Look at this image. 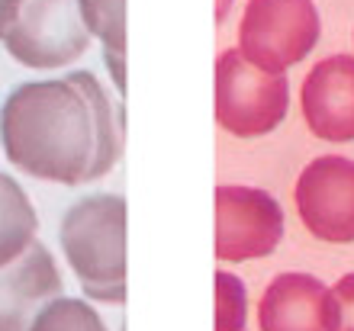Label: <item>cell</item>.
Instances as JSON below:
<instances>
[{"label":"cell","mask_w":354,"mask_h":331,"mask_svg":"<svg viewBox=\"0 0 354 331\" xmlns=\"http://www.w3.org/2000/svg\"><path fill=\"white\" fill-rule=\"evenodd\" d=\"M91 103L68 74L23 81L0 103V151L19 174L62 187L91 184Z\"/></svg>","instance_id":"cell-1"},{"label":"cell","mask_w":354,"mask_h":331,"mask_svg":"<svg viewBox=\"0 0 354 331\" xmlns=\"http://www.w3.org/2000/svg\"><path fill=\"white\" fill-rule=\"evenodd\" d=\"M58 245L84 299L126 303V200L120 193H91L71 202L58 225Z\"/></svg>","instance_id":"cell-2"},{"label":"cell","mask_w":354,"mask_h":331,"mask_svg":"<svg viewBox=\"0 0 354 331\" xmlns=\"http://www.w3.org/2000/svg\"><path fill=\"white\" fill-rule=\"evenodd\" d=\"M216 122L235 138L268 135L287 120L290 81L287 74L254 68L239 48H225L216 58Z\"/></svg>","instance_id":"cell-3"},{"label":"cell","mask_w":354,"mask_h":331,"mask_svg":"<svg viewBox=\"0 0 354 331\" xmlns=\"http://www.w3.org/2000/svg\"><path fill=\"white\" fill-rule=\"evenodd\" d=\"M0 46L29 71H65L91 48L77 0H19Z\"/></svg>","instance_id":"cell-4"},{"label":"cell","mask_w":354,"mask_h":331,"mask_svg":"<svg viewBox=\"0 0 354 331\" xmlns=\"http://www.w3.org/2000/svg\"><path fill=\"white\" fill-rule=\"evenodd\" d=\"M322 23L313 0H248L239 23V52L254 68L287 74L316 48Z\"/></svg>","instance_id":"cell-5"},{"label":"cell","mask_w":354,"mask_h":331,"mask_svg":"<svg viewBox=\"0 0 354 331\" xmlns=\"http://www.w3.org/2000/svg\"><path fill=\"white\" fill-rule=\"evenodd\" d=\"M283 238V209L258 187H216V258L225 264L268 258Z\"/></svg>","instance_id":"cell-6"},{"label":"cell","mask_w":354,"mask_h":331,"mask_svg":"<svg viewBox=\"0 0 354 331\" xmlns=\"http://www.w3.org/2000/svg\"><path fill=\"white\" fill-rule=\"evenodd\" d=\"M309 235L328 245L354 241V158L322 155L303 167L293 190Z\"/></svg>","instance_id":"cell-7"},{"label":"cell","mask_w":354,"mask_h":331,"mask_svg":"<svg viewBox=\"0 0 354 331\" xmlns=\"http://www.w3.org/2000/svg\"><path fill=\"white\" fill-rule=\"evenodd\" d=\"M261 331H338V303L319 276L280 274L258 303Z\"/></svg>","instance_id":"cell-8"},{"label":"cell","mask_w":354,"mask_h":331,"mask_svg":"<svg viewBox=\"0 0 354 331\" xmlns=\"http://www.w3.org/2000/svg\"><path fill=\"white\" fill-rule=\"evenodd\" d=\"M303 120L322 142H354V55L322 58L303 81Z\"/></svg>","instance_id":"cell-9"},{"label":"cell","mask_w":354,"mask_h":331,"mask_svg":"<svg viewBox=\"0 0 354 331\" xmlns=\"http://www.w3.org/2000/svg\"><path fill=\"white\" fill-rule=\"evenodd\" d=\"M55 296H62V270L55 254L36 238L19 258L0 267V331H26Z\"/></svg>","instance_id":"cell-10"},{"label":"cell","mask_w":354,"mask_h":331,"mask_svg":"<svg viewBox=\"0 0 354 331\" xmlns=\"http://www.w3.org/2000/svg\"><path fill=\"white\" fill-rule=\"evenodd\" d=\"M71 81L81 87V93L91 103L93 116V171L91 180H100L120 164L122 155V138H126V106L120 97L106 91V84L93 71H65Z\"/></svg>","instance_id":"cell-11"},{"label":"cell","mask_w":354,"mask_h":331,"mask_svg":"<svg viewBox=\"0 0 354 331\" xmlns=\"http://www.w3.org/2000/svg\"><path fill=\"white\" fill-rule=\"evenodd\" d=\"M91 39L103 48V65L113 81V91L126 100V0H77Z\"/></svg>","instance_id":"cell-12"},{"label":"cell","mask_w":354,"mask_h":331,"mask_svg":"<svg viewBox=\"0 0 354 331\" xmlns=\"http://www.w3.org/2000/svg\"><path fill=\"white\" fill-rule=\"evenodd\" d=\"M39 235V216L13 174L0 171V267L19 258L23 251L36 241Z\"/></svg>","instance_id":"cell-13"},{"label":"cell","mask_w":354,"mask_h":331,"mask_svg":"<svg viewBox=\"0 0 354 331\" xmlns=\"http://www.w3.org/2000/svg\"><path fill=\"white\" fill-rule=\"evenodd\" d=\"M26 331H110L91 299L55 296L36 312Z\"/></svg>","instance_id":"cell-14"},{"label":"cell","mask_w":354,"mask_h":331,"mask_svg":"<svg viewBox=\"0 0 354 331\" xmlns=\"http://www.w3.org/2000/svg\"><path fill=\"white\" fill-rule=\"evenodd\" d=\"M216 331H245L248 290L235 274L216 270Z\"/></svg>","instance_id":"cell-15"},{"label":"cell","mask_w":354,"mask_h":331,"mask_svg":"<svg viewBox=\"0 0 354 331\" xmlns=\"http://www.w3.org/2000/svg\"><path fill=\"white\" fill-rule=\"evenodd\" d=\"M332 296L338 303V331H354V274L342 276L332 286Z\"/></svg>","instance_id":"cell-16"},{"label":"cell","mask_w":354,"mask_h":331,"mask_svg":"<svg viewBox=\"0 0 354 331\" xmlns=\"http://www.w3.org/2000/svg\"><path fill=\"white\" fill-rule=\"evenodd\" d=\"M17 7H19V0H0V36L7 32L10 19H13V13H17Z\"/></svg>","instance_id":"cell-17"},{"label":"cell","mask_w":354,"mask_h":331,"mask_svg":"<svg viewBox=\"0 0 354 331\" xmlns=\"http://www.w3.org/2000/svg\"><path fill=\"white\" fill-rule=\"evenodd\" d=\"M229 10H232V0H216V23H225Z\"/></svg>","instance_id":"cell-18"},{"label":"cell","mask_w":354,"mask_h":331,"mask_svg":"<svg viewBox=\"0 0 354 331\" xmlns=\"http://www.w3.org/2000/svg\"><path fill=\"white\" fill-rule=\"evenodd\" d=\"M245 331H248V328H245Z\"/></svg>","instance_id":"cell-19"}]
</instances>
